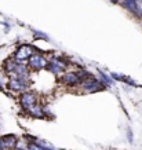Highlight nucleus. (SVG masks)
<instances>
[{"label":"nucleus","instance_id":"6e6552de","mask_svg":"<svg viewBox=\"0 0 142 150\" xmlns=\"http://www.w3.org/2000/svg\"><path fill=\"white\" fill-rule=\"evenodd\" d=\"M113 1H116V0H113Z\"/></svg>","mask_w":142,"mask_h":150},{"label":"nucleus","instance_id":"20e7f679","mask_svg":"<svg viewBox=\"0 0 142 150\" xmlns=\"http://www.w3.org/2000/svg\"><path fill=\"white\" fill-rule=\"evenodd\" d=\"M21 105H22L23 109H29L31 106H33L35 103H37V98L35 94H32V92H25V94H22V96H21Z\"/></svg>","mask_w":142,"mask_h":150},{"label":"nucleus","instance_id":"39448f33","mask_svg":"<svg viewBox=\"0 0 142 150\" xmlns=\"http://www.w3.org/2000/svg\"><path fill=\"white\" fill-rule=\"evenodd\" d=\"M47 68H48V70H50L51 73L58 74V73H61L65 69V64H64V61H62V59L54 58L50 64H47Z\"/></svg>","mask_w":142,"mask_h":150},{"label":"nucleus","instance_id":"f257e3e1","mask_svg":"<svg viewBox=\"0 0 142 150\" xmlns=\"http://www.w3.org/2000/svg\"><path fill=\"white\" fill-rule=\"evenodd\" d=\"M82 87H83V90L86 92H95V91H101V90H104L105 88V84L102 81H99L98 79L95 77H87L86 80H83L82 83Z\"/></svg>","mask_w":142,"mask_h":150},{"label":"nucleus","instance_id":"7ed1b4c3","mask_svg":"<svg viewBox=\"0 0 142 150\" xmlns=\"http://www.w3.org/2000/svg\"><path fill=\"white\" fill-rule=\"evenodd\" d=\"M61 81L64 83L65 86H69V87H75L77 86V84H80L82 83V80L79 79L77 76V72H72V73H66V74H64L62 76V79H61Z\"/></svg>","mask_w":142,"mask_h":150},{"label":"nucleus","instance_id":"f03ea898","mask_svg":"<svg viewBox=\"0 0 142 150\" xmlns=\"http://www.w3.org/2000/svg\"><path fill=\"white\" fill-rule=\"evenodd\" d=\"M28 65H29V68L35 69V70H40L47 66V61L40 54H32L28 58Z\"/></svg>","mask_w":142,"mask_h":150},{"label":"nucleus","instance_id":"0eeeda50","mask_svg":"<svg viewBox=\"0 0 142 150\" xmlns=\"http://www.w3.org/2000/svg\"><path fill=\"white\" fill-rule=\"evenodd\" d=\"M123 6H124V8H127L129 11H131V13L138 14V10H139V8H138L135 0H124Z\"/></svg>","mask_w":142,"mask_h":150},{"label":"nucleus","instance_id":"423d86ee","mask_svg":"<svg viewBox=\"0 0 142 150\" xmlns=\"http://www.w3.org/2000/svg\"><path fill=\"white\" fill-rule=\"evenodd\" d=\"M33 54V48L31 46H22L17 51V54H15V58L18 59V61H23V59H28L31 55Z\"/></svg>","mask_w":142,"mask_h":150}]
</instances>
